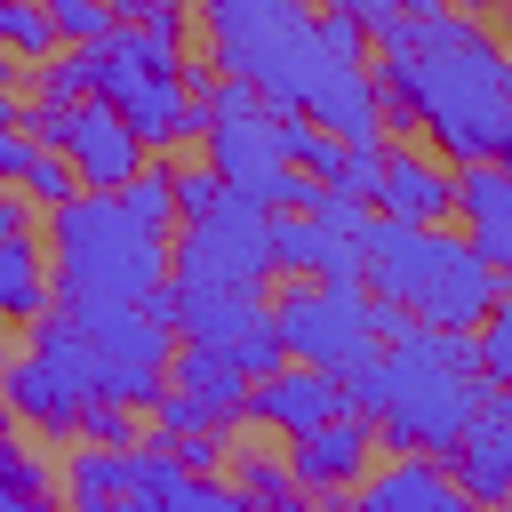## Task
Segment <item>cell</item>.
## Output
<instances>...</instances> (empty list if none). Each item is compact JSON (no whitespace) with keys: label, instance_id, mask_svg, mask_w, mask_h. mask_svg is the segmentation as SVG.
I'll use <instances>...</instances> for the list:
<instances>
[{"label":"cell","instance_id":"obj_1","mask_svg":"<svg viewBox=\"0 0 512 512\" xmlns=\"http://www.w3.org/2000/svg\"><path fill=\"white\" fill-rule=\"evenodd\" d=\"M376 112L384 128H424L456 168L504 160L512 144V48L480 16H392L376 32Z\"/></svg>","mask_w":512,"mask_h":512},{"label":"cell","instance_id":"obj_2","mask_svg":"<svg viewBox=\"0 0 512 512\" xmlns=\"http://www.w3.org/2000/svg\"><path fill=\"white\" fill-rule=\"evenodd\" d=\"M200 32H208V64L248 80L272 112L320 120L328 136L384 144V112H376V72L344 64L320 40L312 0H200Z\"/></svg>","mask_w":512,"mask_h":512},{"label":"cell","instance_id":"obj_3","mask_svg":"<svg viewBox=\"0 0 512 512\" xmlns=\"http://www.w3.org/2000/svg\"><path fill=\"white\" fill-rule=\"evenodd\" d=\"M344 384H352V408L384 432V448H400V456H440V464L464 448L480 400L496 392V384L480 376L472 336H464V328H432V320H400V328L384 336V352H376L368 368H352Z\"/></svg>","mask_w":512,"mask_h":512},{"label":"cell","instance_id":"obj_4","mask_svg":"<svg viewBox=\"0 0 512 512\" xmlns=\"http://www.w3.org/2000/svg\"><path fill=\"white\" fill-rule=\"evenodd\" d=\"M360 280H368V296L400 304L408 320L464 328V336H472V328L488 320V304L504 296V280H496V264L480 256L472 232L408 224V216H384V208H376V224H368V240H360Z\"/></svg>","mask_w":512,"mask_h":512},{"label":"cell","instance_id":"obj_5","mask_svg":"<svg viewBox=\"0 0 512 512\" xmlns=\"http://www.w3.org/2000/svg\"><path fill=\"white\" fill-rule=\"evenodd\" d=\"M48 264H56V296H104V304H160L176 280L168 240L144 232L120 208V192H80L48 208Z\"/></svg>","mask_w":512,"mask_h":512},{"label":"cell","instance_id":"obj_6","mask_svg":"<svg viewBox=\"0 0 512 512\" xmlns=\"http://www.w3.org/2000/svg\"><path fill=\"white\" fill-rule=\"evenodd\" d=\"M88 96H104L144 136V152H176L184 136H200V64H184V48L144 24H112L88 48Z\"/></svg>","mask_w":512,"mask_h":512},{"label":"cell","instance_id":"obj_7","mask_svg":"<svg viewBox=\"0 0 512 512\" xmlns=\"http://www.w3.org/2000/svg\"><path fill=\"white\" fill-rule=\"evenodd\" d=\"M0 400H8L32 432H48V440H80L88 408L104 400V360H96L88 328H80L64 304H48V312L32 320V344L0 360Z\"/></svg>","mask_w":512,"mask_h":512},{"label":"cell","instance_id":"obj_8","mask_svg":"<svg viewBox=\"0 0 512 512\" xmlns=\"http://www.w3.org/2000/svg\"><path fill=\"white\" fill-rule=\"evenodd\" d=\"M272 320H280L288 360L328 368V376H352V368H368L384 352V336L408 312L384 304V296H368V280H288L272 296Z\"/></svg>","mask_w":512,"mask_h":512},{"label":"cell","instance_id":"obj_9","mask_svg":"<svg viewBox=\"0 0 512 512\" xmlns=\"http://www.w3.org/2000/svg\"><path fill=\"white\" fill-rule=\"evenodd\" d=\"M168 264H176V280H200V288H248V296H256L264 272H280V264H272V208L248 200V192H224L216 216H200V224L176 232Z\"/></svg>","mask_w":512,"mask_h":512},{"label":"cell","instance_id":"obj_10","mask_svg":"<svg viewBox=\"0 0 512 512\" xmlns=\"http://www.w3.org/2000/svg\"><path fill=\"white\" fill-rule=\"evenodd\" d=\"M56 152L80 168V192H120L152 152H144V136L104 104V96H80V104H64V136H56Z\"/></svg>","mask_w":512,"mask_h":512},{"label":"cell","instance_id":"obj_11","mask_svg":"<svg viewBox=\"0 0 512 512\" xmlns=\"http://www.w3.org/2000/svg\"><path fill=\"white\" fill-rule=\"evenodd\" d=\"M344 408H352V384L328 376V368H304V360H280L272 376L248 384V416H256L264 432H280V440H304V432H320V424L344 416Z\"/></svg>","mask_w":512,"mask_h":512},{"label":"cell","instance_id":"obj_12","mask_svg":"<svg viewBox=\"0 0 512 512\" xmlns=\"http://www.w3.org/2000/svg\"><path fill=\"white\" fill-rule=\"evenodd\" d=\"M368 464H376V424H368L360 408H344V416H328L320 432L288 440V472H296V488H304L312 504H320V496L360 488V480H368Z\"/></svg>","mask_w":512,"mask_h":512},{"label":"cell","instance_id":"obj_13","mask_svg":"<svg viewBox=\"0 0 512 512\" xmlns=\"http://www.w3.org/2000/svg\"><path fill=\"white\" fill-rule=\"evenodd\" d=\"M448 472H456V488H472L488 512L512 504V384H496V392L480 400V416H472L464 448L448 456Z\"/></svg>","mask_w":512,"mask_h":512},{"label":"cell","instance_id":"obj_14","mask_svg":"<svg viewBox=\"0 0 512 512\" xmlns=\"http://www.w3.org/2000/svg\"><path fill=\"white\" fill-rule=\"evenodd\" d=\"M168 384H176V392H184V400L224 432V424H240V416H248V384H256V376H248L232 352H216V344H176Z\"/></svg>","mask_w":512,"mask_h":512},{"label":"cell","instance_id":"obj_15","mask_svg":"<svg viewBox=\"0 0 512 512\" xmlns=\"http://www.w3.org/2000/svg\"><path fill=\"white\" fill-rule=\"evenodd\" d=\"M384 216H408V224H448L456 216V168L432 160V152H392L384 144V192H376Z\"/></svg>","mask_w":512,"mask_h":512},{"label":"cell","instance_id":"obj_16","mask_svg":"<svg viewBox=\"0 0 512 512\" xmlns=\"http://www.w3.org/2000/svg\"><path fill=\"white\" fill-rule=\"evenodd\" d=\"M272 264L288 280H360V248L304 208H272Z\"/></svg>","mask_w":512,"mask_h":512},{"label":"cell","instance_id":"obj_17","mask_svg":"<svg viewBox=\"0 0 512 512\" xmlns=\"http://www.w3.org/2000/svg\"><path fill=\"white\" fill-rule=\"evenodd\" d=\"M0 512H64L56 472L24 448V416L0 400Z\"/></svg>","mask_w":512,"mask_h":512},{"label":"cell","instance_id":"obj_18","mask_svg":"<svg viewBox=\"0 0 512 512\" xmlns=\"http://www.w3.org/2000/svg\"><path fill=\"white\" fill-rule=\"evenodd\" d=\"M440 488H448L440 456H392V464H368V480L352 488V512H432Z\"/></svg>","mask_w":512,"mask_h":512},{"label":"cell","instance_id":"obj_19","mask_svg":"<svg viewBox=\"0 0 512 512\" xmlns=\"http://www.w3.org/2000/svg\"><path fill=\"white\" fill-rule=\"evenodd\" d=\"M56 304V264L48 240H0V320H40Z\"/></svg>","mask_w":512,"mask_h":512},{"label":"cell","instance_id":"obj_20","mask_svg":"<svg viewBox=\"0 0 512 512\" xmlns=\"http://www.w3.org/2000/svg\"><path fill=\"white\" fill-rule=\"evenodd\" d=\"M456 216H464L472 232L512 224V160H472V168H456Z\"/></svg>","mask_w":512,"mask_h":512},{"label":"cell","instance_id":"obj_21","mask_svg":"<svg viewBox=\"0 0 512 512\" xmlns=\"http://www.w3.org/2000/svg\"><path fill=\"white\" fill-rule=\"evenodd\" d=\"M0 48L16 64H48V56H64V32L40 0H0Z\"/></svg>","mask_w":512,"mask_h":512},{"label":"cell","instance_id":"obj_22","mask_svg":"<svg viewBox=\"0 0 512 512\" xmlns=\"http://www.w3.org/2000/svg\"><path fill=\"white\" fill-rule=\"evenodd\" d=\"M120 208H128V216H136L144 232H160V240H168V232H176V168L144 160V168H136L128 184H120Z\"/></svg>","mask_w":512,"mask_h":512},{"label":"cell","instance_id":"obj_23","mask_svg":"<svg viewBox=\"0 0 512 512\" xmlns=\"http://www.w3.org/2000/svg\"><path fill=\"white\" fill-rule=\"evenodd\" d=\"M224 480L256 504V512H272L280 496H296V472H288V456H264V448H240V456H224Z\"/></svg>","mask_w":512,"mask_h":512},{"label":"cell","instance_id":"obj_24","mask_svg":"<svg viewBox=\"0 0 512 512\" xmlns=\"http://www.w3.org/2000/svg\"><path fill=\"white\" fill-rule=\"evenodd\" d=\"M280 144H288V160L304 168V176H320V184H336V168H344V136H328L320 120H296V112H280Z\"/></svg>","mask_w":512,"mask_h":512},{"label":"cell","instance_id":"obj_25","mask_svg":"<svg viewBox=\"0 0 512 512\" xmlns=\"http://www.w3.org/2000/svg\"><path fill=\"white\" fill-rule=\"evenodd\" d=\"M40 208H64V200H80V168L64 160V152H48V144H32V160H24V176H16Z\"/></svg>","mask_w":512,"mask_h":512},{"label":"cell","instance_id":"obj_26","mask_svg":"<svg viewBox=\"0 0 512 512\" xmlns=\"http://www.w3.org/2000/svg\"><path fill=\"white\" fill-rule=\"evenodd\" d=\"M472 352H480V376L488 384H512V288L488 304V320L472 328Z\"/></svg>","mask_w":512,"mask_h":512},{"label":"cell","instance_id":"obj_27","mask_svg":"<svg viewBox=\"0 0 512 512\" xmlns=\"http://www.w3.org/2000/svg\"><path fill=\"white\" fill-rule=\"evenodd\" d=\"M32 96L40 104H80L88 96V48H64V56L32 64Z\"/></svg>","mask_w":512,"mask_h":512},{"label":"cell","instance_id":"obj_28","mask_svg":"<svg viewBox=\"0 0 512 512\" xmlns=\"http://www.w3.org/2000/svg\"><path fill=\"white\" fill-rule=\"evenodd\" d=\"M48 16H56V32H64V48H96L120 16H112V0H40Z\"/></svg>","mask_w":512,"mask_h":512},{"label":"cell","instance_id":"obj_29","mask_svg":"<svg viewBox=\"0 0 512 512\" xmlns=\"http://www.w3.org/2000/svg\"><path fill=\"white\" fill-rule=\"evenodd\" d=\"M224 176L216 168H176V224H200V216H216L224 208Z\"/></svg>","mask_w":512,"mask_h":512},{"label":"cell","instance_id":"obj_30","mask_svg":"<svg viewBox=\"0 0 512 512\" xmlns=\"http://www.w3.org/2000/svg\"><path fill=\"white\" fill-rule=\"evenodd\" d=\"M336 192H352V200H368V208H376V192H384V144H360V152H344V168H336Z\"/></svg>","mask_w":512,"mask_h":512},{"label":"cell","instance_id":"obj_31","mask_svg":"<svg viewBox=\"0 0 512 512\" xmlns=\"http://www.w3.org/2000/svg\"><path fill=\"white\" fill-rule=\"evenodd\" d=\"M136 416H144V408L96 400V408H88V424H80V440H96V448H136Z\"/></svg>","mask_w":512,"mask_h":512},{"label":"cell","instance_id":"obj_32","mask_svg":"<svg viewBox=\"0 0 512 512\" xmlns=\"http://www.w3.org/2000/svg\"><path fill=\"white\" fill-rule=\"evenodd\" d=\"M24 160H32L24 104H16V96H0V184H16V176H24Z\"/></svg>","mask_w":512,"mask_h":512},{"label":"cell","instance_id":"obj_33","mask_svg":"<svg viewBox=\"0 0 512 512\" xmlns=\"http://www.w3.org/2000/svg\"><path fill=\"white\" fill-rule=\"evenodd\" d=\"M24 232H32V192L0 184V240H24Z\"/></svg>","mask_w":512,"mask_h":512},{"label":"cell","instance_id":"obj_34","mask_svg":"<svg viewBox=\"0 0 512 512\" xmlns=\"http://www.w3.org/2000/svg\"><path fill=\"white\" fill-rule=\"evenodd\" d=\"M472 240H480V256L496 264V280L512 288V224H496V232H472Z\"/></svg>","mask_w":512,"mask_h":512},{"label":"cell","instance_id":"obj_35","mask_svg":"<svg viewBox=\"0 0 512 512\" xmlns=\"http://www.w3.org/2000/svg\"><path fill=\"white\" fill-rule=\"evenodd\" d=\"M168 8H192V0H112L120 24H152V16H168Z\"/></svg>","mask_w":512,"mask_h":512},{"label":"cell","instance_id":"obj_36","mask_svg":"<svg viewBox=\"0 0 512 512\" xmlns=\"http://www.w3.org/2000/svg\"><path fill=\"white\" fill-rule=\"evenodd\" d=\"M384 8H392V16H440L448 0H384Z\"/></svg>","mask_w":512,"mask_h":512},{"label":"cell","instance_id":"obj_37","mask_svg":"<svg viewBox=\"0 0 512 512\" xmlns=\"http://www.w3.org/2000/svg\"><path fill=\"white\" fill-rule=\"evenodd\" d=\"M272 512H320V504H312V496H304V488H296V496H280V504H272Z\"/></svg>","mask_w":512,"mask_h":512},{"label":"cell","instance_id":"obj_38","mask_svg":"<svg viewBox=\"0 0 512 512\" xmlns=\"http://www.w3.org/2000/svg\"><path fill=\"white\" fill-rule=\"evenodd\" d=\"M456 16H488V8H504V0H448Z\"/></svg>","mask_w":512,"mask_h":512},{"label":"cell","instance_id":"obj_39","mask_svg":"<svg viewBox=\"0 0 512 512\" xmlns=\"http://www.w3.org/2000/svg\"><path fill=\"white\" fill-rule=\"evenodd\" d=\"M320 8H344V16H368V0H320Z\"/></svg>","mask_w":512,"mask_h":512},{"label":"cell","instance_id":"obj_40","mask_svg":"<svg viewBox=\"0 0 512 512\" xmlns=\"http://www.w3.org/2000/svg\"><path fill=\"white\" fill-rule=\"evenodd\" d=\"M8 72H16V64H8V48H0V80H8Z\"/></svg>","mask_w":512,"mask_h":512},{"label":"cell","instance_id":"obj_41","mask_svg":"<svg viewBox=\"0 0 512 512\" xmlns=\"http://www.w3.org/2000/svg\"><path fill=\"white\" fill-rule=\"evenodd\" d=\"M496 512H512V504H496Z\"/></svg>","mask_w":512,"mask_h":512},{"label":"cell","instance_id":"obj_42","mask_svg":"<svg viewBox=\"0 0 512 512\" xmlns=\"http://www.w3.org/2000/svg\"><path fill=\"white\" fill-rule=\"evenodd\" d=\"M504 160H512V144H504Z\"/></svg>","mask_w":512,"mask_h":512},{"label":"cell","instance_id":"obj_43","mask_svg":"<svg viewBox=\"0 0 512 512\" xmlns=\"http://www.w3.org/2000/svg\"><path fill=\"white\" fill-rule=\"evenodd\" d=\"M504 48H512V40H504Z\"/></svg>","mask_w":512,"mask_h":512},{"label":"cell","instance_id":"obj_44","mask_svg":"<svg viewBox=\"0 0 512 512\" xmlns=\"http://www.w3.org/2000/svg\"><path fill=\"white\" fill-rule=\"evenodd\" d=\"M504 8H512V0H504Z\"/></svg>","mask_w":512,"mask_h":512}]
</instances>
